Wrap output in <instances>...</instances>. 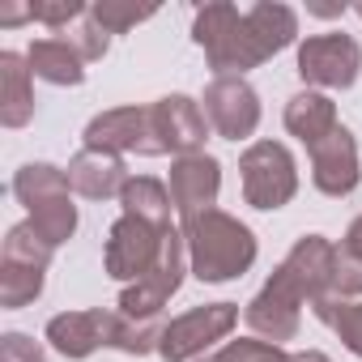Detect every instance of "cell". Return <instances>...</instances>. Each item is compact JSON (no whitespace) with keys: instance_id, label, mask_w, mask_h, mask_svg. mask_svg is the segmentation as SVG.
Returning a JSON list of instances; mask_svg holds the SVG:
<instances>
[{"instance_id":"1","label":"cell","mask_w":362,"mask_h":362,"mask_svg":"<svg viewBox=\"0 0 362 362\" xmlns=\"http://www.w3.org/2000/svg\"><path fill=\"white\" fill-rule=\"evenodd\" d=\"M192 39L205 52L214 77H243L298 39V13L290 5H269V0L239 13L226 0H214L197 9Z\"/></svg>"},{"instance_id":"2","label":"cell","mask_w":362,"mask_h":362,"mask_svg":"<svg viewBox=\"0 0 362 362\" xmlns=\"http://www.w3.org/2000/svg\"><path fill=\"white\" fill-rule=\"evenodd\" d=\"M179 235H184V243H188L192 277L209 281V286L243 277L256 264V252H260L252 226L239 222L226 209H205L197 218H184L179 222Z\"/></svg>"},{"instance_id":"3","label":"cell","mask_w":362,"mask_h":362,"mask_svg":"<svg viewBox=\"0 0 362 362\" xmlns=\"http://www.w3.org/2000/svg\"><path fill=\"white\" fill-rule=\"evenodd\" d=\"M243 175V201L260 214H273L294 201L298 192V162L281 141H256L239 158Z\"/></svg>"},{"instance_id":"4","label":"cell","mask_w":362,"mask_h":362,"mask_svg":"<svg viewBox=\"0 0 362 362\" xmlns=\"http://www.w3.org/2000/svg\"><path fill=\"white\" fill-rule=\"evenodd\" d=\"M235 324H239V307L235 303L192 307L184 315L166 320L162 341H158V358L162 362H197V358H205V349H214L218 341H226Z\"/></svg>"},{"instance_id":"5","label":"cell","mask_w":362,"mask_h":362,"mask_svg":"<svg viewBox=\"0 0 362 362\" xmlns=\"http://www.w3.org/2000/svg\"><path fill=\"white\" fill-rule=\"evenodd\" d=\"M166 235H170V230H158V226H149V222H141V218H132V214H119V218L111 222L107 247H103V269H107V277H115V281H124V286L141 281V277L162 260Z\"/></svg>"},{"instance_id":"6","label":"cell","mask_w":362,"mask_h":362,"mask_svg":"<svg viewBox=\"0 0 362 362\" xmlns=\"http://www.w3.org/2000/svg\"><path fill=\"white\" fill-rule=\"evenodd\" d=\"M362 73V47L354 35H307L298 43V77L307 90H349Z\"/></svg>"},{"instance_id":"7","label":"cell","mask_w":362,"mask_h":362,"mask_svg":"<svg viewBox=\"0 0 362 362\" xmlns=\"http://www.w3.org/2000/svg\"><path fill=\"white\" fill-rule=\"evenodd\" d=\"M184 273H192V264H188V243H184V235H179V230H170V235H166V252H162V260H158L141 281L124 286L115 311L136 315V320H145V315H162V307L170 303V294L184 286Z\"/></svg>"},{"instance_id":"8","label":"cell","mask_w":362,"mask_h":362,"mask_svg":"<svg viewBox=\"0 0 362 362\" xmlns=\"http://www.w3.org/2000/svg\"><path fill=\"white\" fill-rule=\"evenodd\" d=\"M303 303H307L303 290H298L281 269H273V277L260 286V294L243 307V320H247V328H252L260 341L281 345V341H294V337H298Z\"/></svg>"},{"instance_id":"9","label":"cell","mask_w":362,"mask_h":362,"mask_svg":"<svg viewBox=\"0 0 362 362\" xmlns=\"http://www.w3.org/2000/svg\"><path fill=\"white\" fill-rule=\"evenodd\" d=\"M205 119L222 141H247L260 128V94L247 77H214L201 94Z\"/></svg>"},{"instance_id":"10","label":"cell","mask_w":362,"mask_h":362,"mask_svg":"<svg viewBox=\"0 0 362 362\" xmlns=\"http://www.w3.org/2000/svg\"><path fill=\"white\" fill-rule=\"evenodd\" d=\"M86 149L103 153H141V158H162V145L153 136L149 107H111L86 124Z\"/></svg>"},{"instance_id":"11","label":"cell","mask_w":362,"mask_h":362,"mask_svg":"<svg viewBox=\"0 0 362 362\" xmlns=\"http://www.w3.org/2000/svg\"><path fill=\"white\" fill-rule=\"evenodd\" d=\"M149 119H153V136L162 145V153L188 158V153H205L209 141V119L205 107L188 94H166L158 103H149Z\"/></svg>"},{"instance_id":"12","label":"cell","mask_w":362,"mask_h":362,"mask_svg":"<svg viewBox=\"0 0 362 362\" xmlns=\"http://www.w3.org/2000/svg\"><path fill=\"white\" fill-rule=\"evenodd\" d=\"M311 153V184L324 197H349L362 179V162H358V141L345 124H337L320 145L307 149Z\"/></svg>"},{"instance_id":"13","label":"cell","mask_w":362,"mask_h":362,"mask_svg":"<svg viewBox=\"0 0 362 362\" xmlns=\"http://www.w3.org/2000/svg\"><path fill=\"white\" fill-rule=\"evenodd\" d=\"M218 192H222V162L214 153H188L170 162V201L179 222L214 209Z\"/></svg>"},{"instance_id":"14","label":"cell","mask_w":362,"mask_h":362,"mask_svg":"<svg viewBox=\"0 0 362 362\" xmlns=\"http://www.w3.org/2000/svg\"><path fill=\"white\" fill-rule=\"evenodd\" d=\"M107 332H111V311L103 307H90V311H64V315H52L47 320V345L73 362L90 358L94 349L107 345Z\"/></svg>"},{"instance_id":"15","label":"cell","mask_w":362,"mask_h":362,"mask_svg":"<svg viewBox=\"0 0 362 362\" xmlns=\"http://www.w3.org/2000/svg\"><path fill=\"white\" fill-rule=\"evenodd\" d=\"M64 175H69V188L77 197H86V201H111V197L124 192V184L132 179L128 166H124V158L119 153H103V149L73 153V162L64 166Z\"/></svg>"},{"instance_id":"16","label":"cell","mask_w":362,"mask_h":362,"mask_svg":"<svg viewBox=\"0 0 362 362\" xmlns=\"http://www.w3.org/2000/svg\"><path fill=\"white\" fill-rule=\"evenodd\" d=\"M332 264H337V247H332L324 235H303V239L286 252V260H281L277 269H281L298 290H303V298H307V303H315L320 294H328Z\"/></svg>"},{"instance_id":"17","label":"cell","mask_w":362,"mask_h":362,"mask_svg":"<svg viewBox=\"0 0 362 362\" xmlns=\"http://www.w3.org/2000/svg\"><path fill=\"white\" fill-rule=\"evenodd\" d=\"M35 119V73L18 52H0V124L26 128Z\"/></svg>"},{"instance_id":"18","label":"cell","mask_w":362,"mask_h":362,"mask_svg":"<svg viewBox=\"0 0 362 362\" xmlns=\"http://www.w3.org/2000/svg\"><path fill=\"white\" fill-rule=\"evenodd\" d=\"M286 128H290V136H298L311 149L337 128V103L328 94H320V90H298L286 103Z\"/></svg>"},{"instance_id":"19","label":"cell","mask_w":362,"mask_h":362,"mask_svg":"<svg viewBox=\"0 0 362 362\" xmlns=\"http://www.w3.org/2000/svg\"><path fill=\"white\" fill-rule=\"evenodd\" d=\"M26 60H30V73L47 86H81L86 81V60L64 39H35L26 47Z\"/></svg>"},{"instance_id":"20","label":"cell","mask_w":362,"mask_h":362,"mask_svg":"<svg viewBox=\"0 0 362 362\" xmlns=\"http://www.w3.org/2000/svg\"><path fill=\"white\" fill-rule=\"evenodd\" d=\"M119 205L124 214L158 226V230H175L170 226V214H175V201H170V188L162 184V179H149V175H132L124 192H119Z\"/></svg>"},{"instance_id":"21","label":"cell","mask_w":362,"mask_h":362,"mask_svg":"<svg viewBox=\"0 0 362 362\" xmlns=\"http://www.w3.org/2000/svg\"><path fill=\"white\" fill-rule=\"evenodd\" d=\"M162 315H124V311H111V332H107V345L119 349V354H132V358H145V354H158V341H162Z\"/></svg>"},{"instance_id":"22","label":"cell","mask_w":362,"mask_h":362,"mask_svg":"<svg viewBox=\"0 0 362 362\" xmlns=\"http://www.w3.org/2000/svg\"><path fill=\"white\" fill-rule=\"evenodd\" d=\"M311 311H315L320 324H328V328L341 337V345H345L354 358H362V298H332V294H320V298L311 303Z\"/></svg>"},{"instance_id":"23","label":"cell","mask_w":362,"mask_h":362,"mask_svg":"<svg viewBox=\"0 0 362 362\" xmlns=\"http://www.w3.org/2000/svg\"><path fill=\"white\" fill-rule=\"evenodd\" d=\"M73 188H69V175L60 170V166H52V162H26L18 175H13V197L26 205V209H35V205H43V201H52V197H69Z\"/></svg>"},{"instance_id":"24","label":"cell","mask_w":362,"mask_h":362,"mask_svg":"<svg viewBox=\"0 0 362 362\" xmlns=\"http://www.w3.org/2000/svg\"><path fill=\"white\" fill-rule=\"evenodd\" d=\"M52 256H56V247L30 226V218L18 222V226H9L5 247H0V260H5V264H26V269H47Z\"/></svg>"},{"instance_id":"25","label":"cell","mask_w":362,"mask_h":362,"mask_svg":"<svg viewBox=\"0 0 362 362\" xmlns=\"http://www.w3.org/2000/svg\"><path fill=\"white\" fill-rule=\"evenodd\" d=\"M30 226H35L52 247H64V243L77 235V205H73V192L35 205V209H30Z\"/></svg>"},{"instance_id":"26","label":"cell","mask_w":362,"mask_h":362,"mask_svg":"<svg viewBox=\"0 0 362 362\" xmlns=\"http://www.w3.org/2000/svg\"><path fill=\"white\" fill-rule=\"evenodd\" d=\"M43 277H47V269H26V264H5L0 260V307L5 311L30 307L43 294Z\"/></svg>"},{"instance_id":"27","label":"cell","mask_w":362,"mask_h":362,"mask_svg":"<svg viewBox=\"0 0 362 362\" xmlns=\"http://www.w3.org/2000/svg\"><path fill=\"white\" fill-rule=\"evenodd\" d=\"M290 354L273 341H260V337H239V341H226L218 354H205L197 362H286Z\"/></svg>"},{"instance_id":"28","label":"cell","mask_w":362,"mask_h":362,"mask_svg":"<svg viewBox=\"0 0 362 362\" xmlns=\"http://www.w3.org/2000/svg\"><path fill=\"white\" fill-rule=\"evenodd\" d=\"M158 9L153 5H124V0H98V5H90V18L107 30V35H124V30H132V26H141V22H149Z\"/></svg>"},{"instance_id":"29","label":"cell","mask_w":362,"mask_h":362,"mask_svg":"<svg viewBox=\"0 0 362 362\" xmlns=\"http://www.w3.org/2000/svg\"><path fill=\"white\" fill-rule=\"evenodd\" d=\"M64 43H73V47H77V56L90 64V60H103V56H107V47H111V35H107V30H103V26H98V22L86 13V18H81V22H77V26L64 35Z\"/></svg>"},{"instance_id":"30","label":"cell","mask_w":362,"mask_h":362,"mask_svg":"<svg viewBox=\"0 0 362 362\" xmlns=\"http://www.w3.org/2000/svg\"><path fill=\"white\" fill-rule=\"evenodd\" d=\"M328 294L332 298H362V260L349 256L345 247H337V264H332Z\"/></svg>"},{"instance_id":"31","label":"cell","mask_w":362,"mask_h":362,"mask_svg":"<svg viewBox=\"0 0 362 362\" xmlns=\"http://www.w3.org/2000/svg\"><path fill=\"white\" fill-rule=\"evenodd\" d=\"M30 13L47 30H69V22H81L90 5H81V0H39V5H30Z\"/></svg>"},{"instance_id":"32","label":"cell","mask_w":362,"mask_h":362,"mask_svg":"<svg viewBox=\"0 0 362 362\" xmlns=\"http://www.w3.org/2000/svg\"><path fill=\"white\" fill-rule=\"evenodd\" d=\"M0 362H47L43 345L26 332H5L0 337Z\"/></svg>"},{"instance_id":"33","label":"cell","mask_w":362,"mask_h":362,"mask_svg":"<svg viewBox=\"0 0 362 362\" xmlns=\"http://www.w3.org/2000/svg\"><path fill=\"white\" fill-rule=\"evenodd\" d=\"M22 22H35L30 5H5L0 9V26H22Z\"/></svg>"},{"instance_id":"34","label":"cell","mask_w":362,"mask_h":362,"mask_svg":"<svg viewBox=\"0 0 362 362\" xmlns=\"http://www.w3.org/2000/svg\"><path fill=\"white\" fill-rule=\"evenodd\" d=\"M341 247H345L349 256H358V260H362V218H354V222H349V230H345Z\"/></svg>"},{"instance_id":"35","label":"cell","mask_w":362,"mask_h":362,"mask_svg":"<svg viewBox=\"0 0 362 362\" xmlns=\"http://www.w3.org/2000/svg\"><path fill=\"white\" fill-rule=\"evenodd\" d=\"M286 362H332L328 354H320V349H298V354H290Z\"/></svg>"},{"instance_id":"36","label":"cell","mask_w":362,"mask_h":362,"mask_svg":"<svg viewBox=\"0 0 362 362\" xmlns=\"http://www.w3.org/2000/svg\"><path fill=\"white\" fill-rule=\"evenodd\" d=\"M354 13H358V18H362V5H354Z\"/></svg>"}]
</instances>
